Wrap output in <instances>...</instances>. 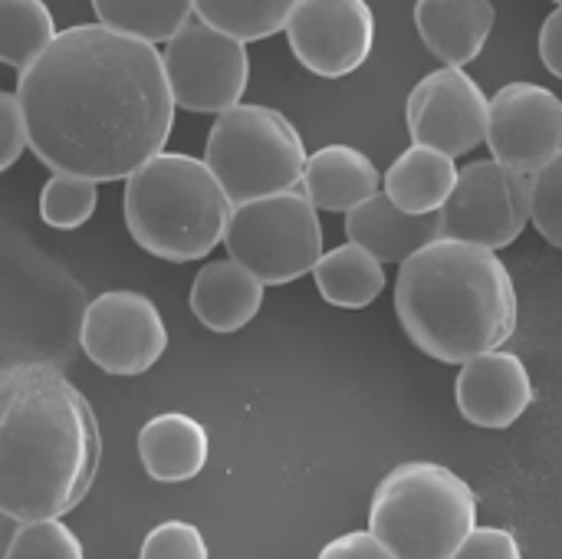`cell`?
<instances>
[{"label":"cell","instance_id":"obj_30","mask_svg":"<svg viewBox=\"0 0 562 559\" xmlns=\"http://www.w3.org/2000/svg\"><path fill=\"white\" fill-rule=\"evenodd\" d=\"M26 152V125L23 112L13 92L0 89V171L16 165V158Z\"/></svg>","mask_w":562,"mask_h":559},{"label":"cell","instance_id":"obj_27","mask_svg":"<svg viewBox=\"0 0 562 559\" xmlns=\"http://www.w3.org/2000/svg\"><path fill=\"white\" fill-rule=\"evenodd\" d=\"M138 559H211L204 534L188 521H165L142 540Z\"/></svg>","mask_w":562,"mask_h":559},{"label":"cell","instance_id":"obj_9","mask_svg":"<svg viewBox=\"0 0 562 559\" xmlns=\"http://www.w3.org/2000/svg\"><path fill=\"white\" fill-rule=\"evenodd\" d=\"M161 66L175 109L188 112H227L250 82V53L244 43L211 30L191 16L161 49Z\"/></svg>","mask_w":562,"mask_h":559},{"label":"cell","instance_id":"obj_29","mask_svg":"<svg viewBox=\"0 0 562 559\" xmlns=\"http://www.w3.org/2000/svg\"><path fill=\"white\" fill-rule=\"evenodd\" d=\"M451 559H524V550L507 527H474Z\"/></svg>","mask_w":562,"mask_h":559},{"label":"cell","instance_id":"obj_3","mask_svg":"<svg viewBox=\"0 0 562 559\" xmlns=\"http://www.w3.org/2000/svg\"><path fill=\"white\" fill-rule=\"evenodd\" d=\"M395 313L425 356L464 366L510 343L520 303L514 277L494 250L431 241L402 264Z\"/></svg>","mask_w":562,"mask_h":559},{"label":"cell","instance_id":"obj_12","mask_svg":"<svg viewBox=\"0 0 562 559\" xmlns=\"http://www.w3.org/2000/svg\"><path fill=\"white\" fill-rule=\"evenodd\" d=\"M286 40L310 72L342 79L369 59L375 46V13L366 0H293Z\"/></svg>","mask_w":562,"mask_h":559},{"label":"cell","instance_id":"obj_7","mask_svg":"<svg viewBox=\"0 0 562 559\" xmlns=\"http://www.w3.org/2000/svg\"><path fill=\"white\" fill-rule=\"evenodd\" d=\"M224 247L263 287H280L313 273L323 257V224L300 191H283L237 204L224 231Z\"/></svg>","mask_w":562,"mask_h":559},{"label":"cell","instance_id":"obj_23","mask_svg":"<svg viewBox=\"0 0 562 559\" xmlns=\"http://www.w3.org/2000/svg\"><path fill=\"white\" fill-rule=\"evenodd\" d=\"M290 10L293 0H198L194 3V16L201 23L244 46L286 30Z\"/></svg>","mask_w":562,"mask_h":559},{"label":"cell","instance_id":"obj_13","mask_svg":"<svg viewBox=\"0 0 562 559\" xmlns=\"http://www.w3.org/2000/svg\"><path fill=\"white\" fill-rule=\"evenodd\" d=\"M408 132L412 145L435 148L458 161L474 152L487 128V96L464 69H435L408 96Z\"/></svg>","mask_w":562,"mask_h":559},{"label":"cell","instance_id":"obj_18","mask_svg":"<svg viewBox=\"0 0 562 559\" xmlns=\"http://www.w3.org/2000/svg\"><path fill=\"white\" fill-rule=\"evenodd\" d=\"M346 237L385 267L405 264L415 250L438 241V224L435 217H412L398 211L385 191H379L346 214Z\"/></svg>","mask_w":562,"mask_h":559},{"label":"cell","instance_id":"obj_17","mask_svg":"<svg viewBox=\"0 0 562 559\" xmlns=\"http://www.w3.org/2000/svg\"><path fill=\"white\" fill-rule=\"evenodd\" d=\"M415 26L425 46L448 66L461 69L481 56L494 30V3L487 0H422Z\"/></svg>","mask_w":562,"mask_h":559},{"label":"cell","instance_id":"obj_14","mask_svg":"<svg viewBox=\"0 0 562 559\" xmlns=\"http://www.w3.org/2000/svg\"><path fill=\"white\" fill-rule=\"evenodd\" d=\"M533 379L517 353L497 349L461 366L454 379V402L464 422L477 428H510L533 405Z\"/></svg>","mask_w":562,"mask_h":559},{"label":"cell","instance_id":"obj_31","mask_svg":"<svg viewBox=\"0 0 562 559\" xmlns=\"http://www.w3.org/2000/svg\"><path fill=\"white\" fill-rule=\"evenodd\" d=\"M316 559H395L369 530H352L329 540Z\"/></svg>","mask_w":562,"mask_h":559},{"label":"cell","instance_id":"obj_20","mask_svg":"<svg viewBox=\"0 0 562 559\" xmlns=\"http://www.w3.org/2000/svg\"><path fill=\"white\" fill-rule=\"evenodd\" d=\"M454 181L458 161L425 145L405 148L382 178L385 198L412 217H435L451 198Z\"/></svg>","mask_w":562,"mask_h":559},{"label":"cell","instance_id":"obj_2","mask_svg":"<svg viewBox=\"0 0 562 559\" xmlns=\"http://www.w3.org/2000/svg\"><path fill=\"white\" fill-rule=\"evenodd\" d=\"M102 435L89 399L53 366L0 369V511L63 521L89 494Z\"/></svg>","mask_w":562,"mask_h":559},{"label":"cell","instance_id":"obj_24","mask_svg":"<svg viewBox=\"0 0 562 559\" xmlns=\"http://www.w3.org/2000/svg\"><path fill=\"white\" fill-rule=\"evenodd\" d=\"M56 33V20L43 0H0V63L16 72H23Z\"/></svg>","mask_w":562,"mask_h":559},{"label":"cell","instance_id":"obj_6","mask_svg":"<svg viewBox=\"0 0 562 559\" xmlns=\"http://www.w3.org/2000/svg\"><path fill=\"white\" fill-rule=\"evenodd\" d=\"M306 155L300 128L283 112L237 102L214 119L201 161L237 208L257 198L296 191Z\"/></svg>","mask_w":562,"mask_h":559},{"label":"cell","instance_id":"obj_5","mask_svg":"<svg viewBox=\"0 0 562 559\" xmlns=\"http://www.w3.org/2000/svg\"><path fill=\"white\" fill-rule=\"evenodd\" d=\"M477 527V494L435 461L392 468L369 507V534L395 559H451Z\"/></svg>","mask_w":562,"mask_h":559},{"label":"cell","instance_id":"obj_19","mask_svg":"<svg viewBox=\"0 0 562 559\" xmlns=\"http://www.w3.org/2000/svg\"><path fill=\"white\" fill-rule=\"evenodd\" d=\"M188 303L211 333H237L260 313L263 283L234 260H211L194 273Z\"/></svg>","mask_w":562,"mask_h":559},{"label":"cell","instance_id":"obj_11","mask_svg":"<svg viewBox=\"0 0 562 559\" xmlns=\"http://www.w3.org/2000/svg\"><path fill=\"white\" fill-rule=\"evenodd\" d=\"M484 142L497 165L533 178L562 158V102L540 82H510L487 99Z\"/></svg>","mask_w":562,"mask_h":559},{"label":"cell","instance_id":"obj_22","mask_svg":"<svg viewBox=\"0 0 562 559\" xmlns=\"http://www.w3.org/2000/svg\"><path fill=\"white\" fill-rule=\"evenodd\" d=\"M95 23L138 43H168L191 16V0H95Z\"/></svg>","mask_w":562,"mask_h":559},{"label":"cell","instance_id":"obj_8","mask_svg":"<svg viewBox=\"0 0 562 559\" xmlns=\"http://www.w3.org/2000/svg\"><path fill=\"white\" fill-rule=\"evenodd\" d=\"M438 241H461L484 250L510 247L530 224V178L494 158L458 171L454 191L435 214Z\"/></svg>","mask_w":562,"mask_h":559},{"label":"cell","instance_id":"obj_26","mask_svg":"<svg viewBox=\"0 0 562 559\" xmlns=\"http://www.w3.org/2000/svg\"><path fill=\"white\" fill-rule=\"evenodd\" d=\"M7 559H86V550L63 521H26L16 527Z\"/></svg>","mask_w":562,"mask_h":559},{"label":"cell","instance_id":"obj_21","mask_svg":"<svg viewBox=\"0 0 562 559\" xmlns=\"http://www.w3.org/2000/svg\"><path fill=\"white\" fill-rule=\"evenodd\" d=\"M316 290L326 303L339 310H362L385 290V267L356 244L326 250L313 267Z\"/></svg>","mask_w":562,"mask_h":559},{"label":"cell","instance_id":"obj_1","mask_svg":"<svg viewBox=\"0 0 562 559\" xmlns=\"http://www.w3.org/2000/svg\"><path fill=\"white\" fill-rule=\"evenodd\" d=\"M16 102L26 148L95 185L125 181L165 152L175 128L161 49L99 23H76L20 72Z\"/></svg>","mask_w":562,"mask_h":559},{"label":"cell","instance_id":"obj_4","mask_svg":"<svg viewBox=\"0 0 562 559\" xmlns=\"http://www.w3.org/2000/svg\"><path fill=\"white\" fill-rule=\"evenodd\" d=\"M122 208L132 241L168 264L204 260L224 241L234 211L207 165L184 152H158L132 171Z\"/></svg>","mask_w":562,"mask_h":559},{"label":"cell","instance_id":"obj_10","mask_svg":"<svg viewBox=\"0 0 562 559\" xmlns=\"http://www.w3.org/2000/svg\"><path fill=\"white\" fill-rule=\"evenodd\" d=\"M79 346L109 376H142L165 356L168 326L145 293L109 290L86 306Z\"/></svg>","mask_w":562,"mask_h":559},{"label":"cell","instance_id":"obj_32","mask_svg":"<svg viewBox=\"0 0 562 559\" xmlns=\"http://www.w3.org/2000/svg\"><path fill=\"white\" fill-rule=\"evenodd\" d=\"M540 59L553 76H562V7H553L540 30Z\"/></svg>","mask_w":562,"mask_h":559},{"label":"cell","instance_id":"obj_28","mask_svg":"<svg viewBox=\"0 0 562 559\" xmlns=\"http://www.w3.org/2000/svg\"><path fill=\"white\" fill-rule=\"evenodd\" d=\"M560 188H562V158L550 161L530 178V221L537 224V234L547 237V244L560 247L562 224H560Z\"/></svg>","mask_w":562,"mask_h":559},{"label":"cell","instance_id":"obj_15","mask_svg":"<svg viewBox=\"0 0 562 559\" xmlns=\"http://www.w3.org/2000/svg\"><path fill=\"white\" fill-rule=\"evenodd\" d=\"M296 191L316 214H349L382 191V175L366 152L352 145H323L319 152L306 155Z\"/></svg>","mask_w":562,"mask_h":559},{"label":"cell","instance_id":"obj_25","mask_svg":"<svg viewBox=\"0 0 562 559\" xmlns=\"http://www.w3.org/2000/svg\"><path fill=\"white\" fill-rule=\"evenodd\" d=\"M99 204V185L76 175H49L40 191V217L56 231L82 227Z\"/></svg>","mask_w":562,"mask_h":559},{"label":"cell","instance_id":"obj_16","mask_svg":"<svg viewBox=\"0 0 562 559\" xmlns=\"http://www.w3.org/2000/svg\"><path fill=\"white\" fill-rule=\"evenodd\" d=\"M138 458L151 481L181 484L204 471L211 458L207 428L184 412H161L138 432Z\"/></svg>","mask_w":562,"mask_h":559},{"label":"cell","instance_id":"obj_33","mask_svg":"<svg viewBox=\"0 0 562 559\" xmlns=\"http://www.w3.org/2000/svg\"><path fill=\"white\" fill-rule=\"evenodd\" d=\"M16 527H20V521H13L10 514L0 511V559H7V550H10V540H13Z\"/></svg>","mask_w":562,"mask_h":559}]
</instances>
